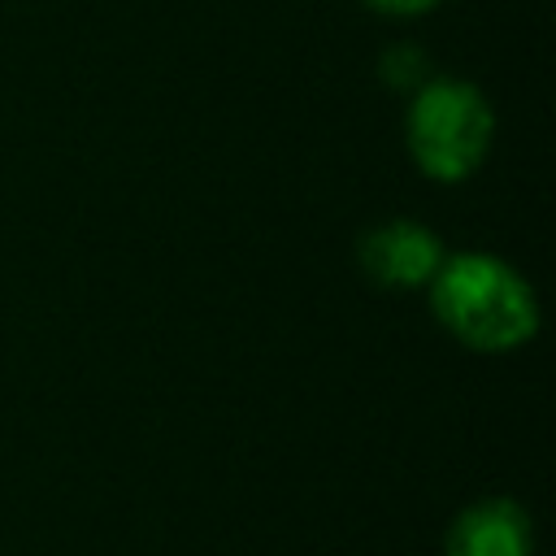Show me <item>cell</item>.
I'll return each instance as SVG.
<instances>
[{
    "label": "cell",
    "instance_id": "3",
    "mask_svg": "<svg viewBox=\"0 0 556 556\" xmlns=\"http://www.w3.org/2000/svg\"><path fill=\"white\" fill-rule=\"evenodd\" d=\"M356 261L374 287L408 291V287H421L434 278V269L443 265V243L430 226L400 217V222H382V226L365 230Z\"/></svg>",
    "mask_w": 556,
    "mask_h": 556
},
{
    "label": "cell",
    "instance_id": "4",
    "mask_svg": "<svg viewBox=\"0 0 556 556\" xmlns=\"http://www.w3.org/2000/svg\"><path fill=\"white\" fill-rule=\"evenodd\" d=\"M534 526L517 500H478L447 530V556H530Z\"/></svg>",
    "mask_w": 556,
    "mask_h": 556
},
{
    "label": "cell",
    "instance_id": "5",
    "mask_svg": "<svg viewBox=\"0 0 556 556\" xmlns=\"http://www.w3.org/2000/svg\"><path fill=\"white\" fill-rule=\"evenodd\" d=\"M382 78L395 87H421V56L417 48H391L382 56Z\"/></svg>",
    "mask_w": 556,
    "mask_h": 556
},
{
    "label": "cell",
    "instance_id": "6",
    "mask_svg": "<svg viewBox=\"0 0 556 556\" xmlns=\"http://www.w3.org/2000/svg\"><path fill=\"white\" fill-rule=\"evenodd\" d=\"M374 13H387V17H413V13H426L434 9L439 0H365Z\"/></svg>",
    "mask_w": 556,
    "mask_h": 556
},
{
    "label": "cell",
    "instance_id": "2",
    "mask_svg": "<svg viewBox=\"0 0 556 556\" xmlns=\"http://www.w3.org/2000/svg\"><path fill=\"white\" fill-rule=\"evenodd\" d=\"M495 135V113L486 96L465 78H434L421 83L408 100V156L413 165L434 182H460L469 178Z\"/></svg>",
    "mask_w": 556,
    "mask_h": 556
},
{
    "label": "cell",
    "instance_id": "1",
    "mask_svg": "<svg viewBox=\"0 0 556 556\" xmlns=\"http://www.w3.org/2000/svg\"><path fill=\"white\" fill-rule=\"evenodd\" d=\"M430 282H434L430 287L434 317L465 348L508 352L530 343L539 330V304L530 282L500 256L486 252L443 256Z\"/></svg>",
    "mask_w": 556,
    "mask_h": 556
}]
</instances>
